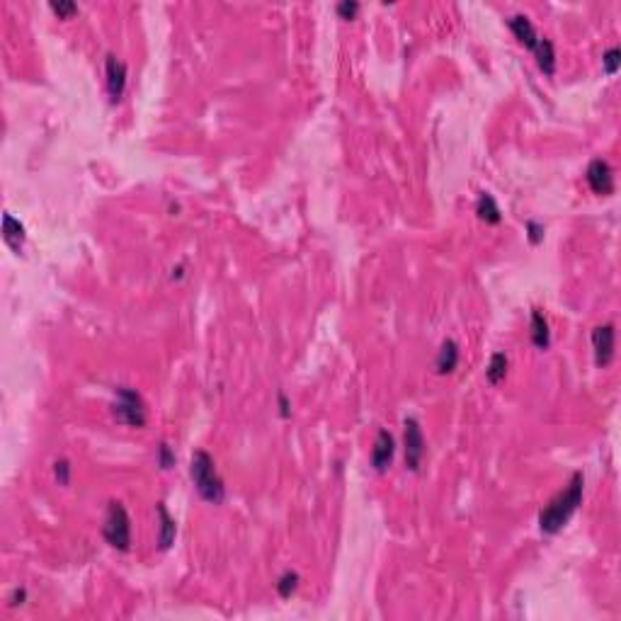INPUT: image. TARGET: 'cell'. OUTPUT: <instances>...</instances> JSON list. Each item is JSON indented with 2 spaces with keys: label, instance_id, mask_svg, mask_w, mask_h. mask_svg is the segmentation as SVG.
I'll return each mask as SVG.
<instances>
[{
  "label": "cell",
  "instance_id": "4fadbf2b",
  "mask_svg": "<svg viewBox=\"0 0 621 621\" xmlns=\"http://www.w3.org/2000/svg\"><path fill=\"white\" fill-rule=\"evenodd\" d=\"M158 510V517H161V534H158V549L161 551H168L170 546H173L175 541V534H178V527H175V520L168 515V510H165L163 503L156 505Z\"/></svg>",
  "mask_w": 621,
  "mask_h": 621
},
{
  "label": "cell",
  "instance_id": "2e32d148",
  "mask_svg": "<svg viewBox=\"0 0 621 621\" xmlns=\"http://www.w3.org/2000/svg\"><path fill=\"white\" fill-rule=\"evenodd\" d=\"M507 367H510V360H507L505 352H495V355L491 357V364H488V369H486V379L491 381L493 386H498L507 376Z\"/></svg>",
  "mask_w": 621,
  "mask_h": 621
},
{
  "label": "cell",
  "instance_id": "484cf974",
  "mask_svg": "<svg viewBox=\"0 0 621 621\" xmlns=\"http://www.w3.org/2000/svg\"><path fill=\"white\" fill-rule=\"evenodd\" d=\"M22 600H25V590H17L13 595V605H17V602H22Z\"/></svg>",
  "mask_w": 621,
  "mask_h": 621
},
{
  "label": "cell",
  "instance_id": "5b68a950",
  "mask_svg": "<svg viewBox=\"0 0 621 621\" xmlns=\"http://www.w3.org/2000/svg\"><path fill=\"white\" fill-rule=\"evenodd\" d=\"M403 442H406V466L410 471H420L425 457V437L423 427L415 418H406L403 423Z\"/></svg>",
  "mask_w": 621,
  "mask_h": 621
},
{
  "label": "cell",
  "instance_id": "6da1fadb",
  "mask_svg": "<svg viewBox=\"0 0 621 621\" xmlns=\"http://www.w3.org/2000/svg\"><path fill=\"white\" fill-rule=\"evenodd\" d=\"M583 486H585L583 471H575L566 491L558 493L556 498L541 510V515H539L541 532L558 534L563 527H566L568 520H571V517L575 515V510L580 507V503H583Z\"/></svg>",
  "mask_w": 621,
  "mask_h": 621
},
{
  "label": "cell",
  "instance_id": "30bf717a",
  "mask_svg": "<svg viewBox=\"0 0 621 621\" xmlns=\"http://www.w3.org/2000/svg\"><path fill=\"white\" fill-rule=\"evenodd\" d=\"M507 27H510L512 34H515V37L520 39V42H522L529 51L537 49V44H539V39H541V37L537 34V30H534V25H532V22H529V17H527V15H522V13L510 15V20H507Z\"/></svg>",
  "mask_w": 621,
  "mask_h": 621
},
{
  "label": "cell",
  "instance_id": "9c48e42d",
  "mask_svg": "<svg viewBox=\"0 0 621 621\" xmlns=\"http://www.w3.org/2000/svg\"><path fill=\"white\" fill-rule=\"evenodd\" d=\"M393 454H396V442H393V435L389 430H379V435H376V440H374V447H372V466H374V471L384 474V471L391 466Z\"/></svg>",
  "mask_w": 621,
  "mask_h": 621
},
{
  "label": "cell",
  "instance_id": "d4e9b609",
  "mask_svg": "<svg viewBox=\"0 0 621 621\" xmlns=\"http://www.w3.org/2000/svg\"><path fill=\"white\" fill-rule=\"evenodd\" d=\"M279 410H282L284 418L289 415V401H287V396H284V393H279Z\"/></svg>",
  "mask_w": 621,
  "mask_h": 621
},
{
  "label": "cell",
  "instance_id": "e0dca14e",
  "mask_svg": "<svg viewBox=\"0 0 621 621\" xmlns=\"http://www.w3.org/2000/svg\"><path fill=\"white\" fill-rule=\"evenodd\" d=\"M476 212H478V216H481L483 221H486V224H500V219H503V216H500L498 204H495V199L488 195V192H483V195L478 197Z\"/></svg>",
  "mask_w": 621,
  "mask_h": 621
},
{
  "label": "cell",
  "instance_id": "cb8c5ba5",
  "mask_svg": "<svg viewBox=\"0 0 621 621\" xmlns=\"http://www.w3.org/2000/svg\"><path fill=\"white\" fill-rule=\"evenodd\" d=\"M527 231H529V241H532L534 246H537L541 238H544V226L537 224V221H529V224H527Z\"/></svg>",
  "mask_w": 621,
  "mask_h": 621
},
{
  "label": "cell",
  "instance_id": "ac0fdd59",
  "mask_svg": "<svg viewBox=\"0 0 621 621\" xmlns=\"http://www.w3.org/2000/svg\"><path fill=\"white\" fill-rule=\"evenodd\" d=\"M299 573L294 571H287L282 575V578L277 580V595L282 597V600H289V597L294 595V590L299 588Z\"/></svg>",
  "mask_w": 621,
  "mask_h": 621
},
{
  "label": "cell",
  "instance_id": "277c9868",
  "mask_svg": "<svg viewBox=\"0 0 621 621\" xmlns=\"http://www.w3.org/2000/svg\"><path fill=\"white\" fill-rule=\"evenodd\" d=\"M112 413H115L119 423L129 427H144L148 420L144 398L134 389H129V386H119L117 389V401L115 406H112Z\"/></svg>",
  "mask_w": 621,
  "mask_h": 621
},
{
  "label": "cell",
  "instance_id": "9a60e30c",
  "mask_svg": "<svg viewBox=\"0 0 621 621\" xmlns=\"http://www.w3.org/2000/svg\"><path fill=\"white\" fill-rule=\"evenodd\" d=\"M534 56H537V64H539L541 71H544L546 76H554L556 73V49L546 37L539 39L537 49H534Z\"/></svg>",
  "mask_w": 621,
  "mask_h": 621
},
{
  "label": "cell",
  "instance_id": "7c38bea8",
  "mask_svg": "<svg viewBox=\"0 0 621 621\" xmlns=\"http://www.w3.org/2000/svg\"><path fill=\"white\" fill-rule=\"evenodd\" d=\"M459 364V345L454 343V340H444L440 352H437V372L440 374H452L454 369H457Z\"/></svg>",
  "mask_w": 621,
  "mask_h": 621
},
{
  "label": "cell",
  "instance_id": "7402d4cb",
  "mask_svg": "<svg viewBox=\"0 0 621 621\" xmlns=\"http://www.w3.org/2000/svg\"><path fill=\"white\" fill-rule=\"evenodd\" d=\"M54 474H56V481H59L61 486H68V476H71V464H68L66 459L56 461V464H54Z\"/></svg>",
  "mask_w": 621,
  "mask_h": 621
},
{
  "label": "cell",
  "instance_id": "7a4b0ae2",
  "mask_svg": "<svg viewBox=\"0 0 621 621\" xmlns=\"http://www.w3.org/2000/svg\"><path fill=\"white\" fill-rule=\"evenodd\" d=\"M190 476L197 486V493L202 495L207 503L221 505L226 498V486L221 481L219 471H216V464L212 459V454L204 452V449H197L192 454V464H190Z\"/></svg>",
  "mask_w": 621,
  "mask_h": 621
},
{
  "label": "cell",
  "instance_id": "8fae6325",
  "mask_svg": "<svg viewBox=\"0 0 621 621\" xmlns=\"http://www.w3.org/2000/svg\"><path fill=\"white\" fill-rule=\"evenodd\" d=\"M3 241L8 243L15 253H20L22 246H25V226H22L13 214L3 216Z\"/></svg>",
  "mask_w": 621,
  "mask_h": 621
},
{
  "label": "cell",
  "instance_id": "ffe728a7",
  "mask_svg": "<svg viewBox=\"0 0 621 621\" xmlns=\"http://www.w3.org/2000/svg\"><path fill=\"white\" fill-rule=\"evenodd\" d=\"M49 8L54 10L59 17H71L73 13H78V5L73 3V0H59V3H56V0H51Z\"/></svg>",
  "mask_w": 621,
  "mask_h": 621
},
{
  "label": "cell",
  "instance_id": "603a6c76",
  "mask_svg": "<svg viewBox=\"0 0 621 621\" xmlns=\"http://www.w3.org/2000/svg\"><path fill=\"white\" fill-rule=\"evenodd\" d=\"M158 461H161L163 469H170V466L175 464V454L170 452V447L165 442L161 444V447H158Z\"/></svg>",
  "mask_w": 621,
  "mask_h": 621
},
{
  "label": "cell",
  "instance_id": "ba28073f",
  "mask_svg": "<svg viewBox=\"0 0 621 621\" xmlns=\"http://www.w3.org/2000/svg\"><path fill=\"white\" fill-rule=\"evenodd\" d=\"M107 93H110L112 102H119V98L124 95V88H127V66L124 61H119L115 54H107Z\"/></svg>",
  "mask_w": 621,
  "mask_h": 621
},
{
  "label": "cell",
  "instance_id": "52a82bcc",
  "mask_svg": "<svg viewBox=\"0 0 621 621\" xmlns=\"http://www.w3.org/2000/svg\"><path fill=\"white\" fill-rule=\"evenodd\" d=\"M585 178H588V185L595 195H602V197L614 195V170L605 158H595V161L588 165Z\"/></svg>",
  "mask_w": 621,
  "mask_h": 621
},
{
  "label": "cell",
  "instance_id": "d6986e66",
  "mask_svg": "<svg viewBox=\"0 0 621 621\" xmlns=\"http://www.w3.org/2000/svg\"><path fill=\"white\" fill-rule=\"evenodd\" d=\"M621 51H619V47H612V49H607V54L602 56V66H605V73L607 76H614V73L619 71V64H621Z\"/></svg>",
  "mask_w": 621,
  "mask_h": 621
},
{
  "label": "cell",
  "instance_id": "5bb4252c",
  "mask_svg": "<svg viewBox=\"0 0 621 621\" xmlns=\"http://www.w3.org/2000/svg\"><path fill=\"white\" fill-rule=\"evenodd\" d=\"M532 343L539 347V350H549L551 345V330H549V321L544 318V313L539 309L532 311Z\"/></svg>",
  "mask_w": 621,
  "mask_h": 621
},
{
  "label": "cell",
  "instance_id": "8992f818",
  "mask_svg": "<svg viewBox=\"0 0 621 621\" xmlns=\"http://www.w3.org/2000/svg\"><path fill=\"white\" fill-rule=\"evenodd\" d=\"M592 347H595L597 367H609L614 360V350H617V333H614L612 323H605V326H597L592 330Z\"/></svg>",
  "mask_w": 621,
  "mask_h": 621
},
{
  "label": "cell",
  "instance_id": "3957f363",
  "mask_svg": "<svg viewBox=\"0 0 621 621\" xmlns=\"http://www.w3.org/2000/svg\"><path fill=\"white\" fill-rule=\"evenodd\" d=\"M102 537L107 539V544L117 551H129L131 549V520L127 507L117 500H112L107 507L105 524H102Z\"/></svg>",
  "mask_w": 621,
  "mask_h": 621
},
{
  "label": "cell",
  "instance_id": "44dd1931",
  "mask_svg": "<svg viewBox=\"0 0 621 621\" xmlns=\"http://www.w3.org/2000/svg\"><path fill=\"white\" fill-rule=\"evenodd\" d=\"M338 15L345 17V20H355V15L360 13V3L357 0H343V3H338Z\"/></svg>",
  "mask_w": 621,
  "mask_h": 621
}]
</instances>
